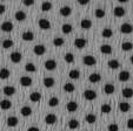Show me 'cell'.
Returning <instances> with one entry per match:
<instances>
[{
	"mask_svg": "<svg viewBox=\"0 0 133 131\" xmlns=\"http://www.w3.org/2000/svg\"><path fill=\"white\" fill-rule=\"evenodd\" d=\"M14 18L17 21H19V22H21V21H25L26 18H27V14H26L24 11H17V12L14 13Z\"/></svg>",
	"mask_w": 133,
	"mask_h": 131,
	"instance_id": "cell-12",
	"label": "cell"
},
{
	"mask_svg": "<svg viewBox=\"0 0 133 131\" xmlns=\"http://www.w3.org/2000/svg\"><path fill=\"white\" fill-rule=\"evenodd\" d=\"M27 131H40V129L37 128V126H30V128L27 129Z\"/></svg>",
	"mask_w": 133,
	"mask_h": 131,
	"instance_id": "cell-51",
	"label": "cell"
},
{
	"mask_svg": "<svg viewBox=\"0 0 133 131\" xmlns=\"http://www.w3.org/2000/svg\"><path fill=\"white\" fill-rule=\"evenodd\" d=\"M92 21H91L90 19H83L80 21V27L83 28V29H90L91 27H92Z\"/></svg>",
	"mask_w": 133,
	"mask_h": 131,
	"instance_id": "cell-22",
	"label": "cell"
},
{
	"mask_svg": "<svg viewBox=\"0 0 133 131\" xmlns=\"http://www.w3.org/2000/svg\"><path fill=\"white\" fill-rule=\"evenodd\" d=\"M23 4H24L25 6H27V7H30V6H33V5H34V1H33V0H24Z\"/></svg>",
	"mask_w": 133,
	"mask_h": 131,
	"instance_id": "cell-48",
	"label": "cell"
},
{
	"mask_svg": "<svg viewBox=\"0 0 133 131\" xmlns=\"http://www.w3.org/2000/svg\"><path fill=\"white\" fill-rule=\"evenodd\" d=\"M58 104H59L58 97H51L50 101H48V105H50L51 108H54V106H57Z\"/></svg>",
	"mask_w": 133,
	"mask_h": 131,
	"instance_id": "cell-44",
	"label": "cell"
},
{
	"mask_svg": "<svg viewBox=\"0 0 133 131\" xmlns=\"http://www.w3.org/2000/svg\"><path fill=\"white\" fill-rule=\"evenodd\" d=\"M84 97H85V99H87V101H93V99L97 98V93L92 89H87L84 91Z\"/></svg>",
	"mask_w": 133,
	"mask_h": 131,
	"instance_id": "cell-3",
	"label": "cell"
},
{
	"mask_svg": "<svg viewBox=\"0 0 133 131\" xmlns=\"http://www.w3.org/2000/svg\"><path fill=\"white\" fill-rule=\"evenodd\" d=\"M38 25L44 30H47L51 28V22H50V20H47V19H40L38 21Z\"/></svg>",
	"mask_w": 133,
	"mask_h": 131,
	"instance_id": "cell-8",
	"label": "cell"
},
{
	"mask_svg": "<svg viewBox=\"0 0 133 131\" xmlns=\"http://www.w3.org/2000/svg\"><path fill=\"white\" fill-rule=\"evenodd\" d=\"M83 62L86 66L92 67V66H96L97 64V59L94 56H92V55H85V56L83 57Z\"/></svg>",
	"mask_w": 133,
	"mask_h": 131,
	"instance_id": "cell-1",
	"label": "cell"
},
{
	"mask_svg": "<svg viewBox=\"0 0 133 131\" xmlns=\"http://www.w3.org/2000/svg\"><path fill=\"white\" fill-rule=\"evenodd\" d=\"M66 109H67V111H70V112L77 111V109H78V103L75 101H70L67 104H66Z\"/></svg>",
	"mask_w": 133,
	"mask_h": 131,
	"instance_id": "cell-18",
	"label": "cell"
},
{
	"mask_svg": "<svg viewBox=\"0 0 133 131\" xmlns=\"http://www.w3.org/2000/svg\"><path fill=\"white\" fill-rule=\"evenodd\" d=\"M78 3H79V5H81V6H85V5H88V1H87V0H79Z\"/></svg>",
	"mask_w": 133,
	"mask_h": 131,
	"instance_id": "cell-52",
	"label": "cell"
},
{
	"mask_svg": "<svg viewBox=\"0 0 133 131\" xmlns=\"http://www.w3.org/2000/svg\"><path fill=\"white\" fill-rule=\"evenodd\" d=\"M20 84L23 87H31L32 86V79L30 76H21L20 77Z\"/></svg>",
	"mask_w": 133,
	"mask_h": 131,
	"instance_id": "cell-19",
	"label": "cell"
},
{
	"mask_svg": "<svg viewBox=\"0 0 133 131\" xmlns=\"http://www.w3.org/2000/svg\"><path fill=\"white\" fill-rule=\"evenodd\" d=\"M86 45H87V40L84 39V37H78V39L74 40V46L78 49H83Z\"/></svg>",
	"mask_w": 133,
	"mask_h": 131,
	"instance_id": "cell-6",
	"label": "cell"
},
{
	"mask_svg": "<svg viewBox=\"0 0 133 131\" xmlns=\"http://www.w3.org/2000/svg\"><path fill=\"white\" fill-rule=\"evenodd\" d=\"M100 111L103 112V114H110V112L112 111V106H111L110 104H103V105L100 106Z\"/></svg>",
	"mask_w": 133,
	"mask_h": 131,
	"instance_id": "cell-42",
	"label": "cell"
},
{
	"mask_svg": "<svg viewBox=\"0 0 133 131\" xmlns=\"http://www.w3.org/2000/svg\"><path fill=\"white\" fill-rule=\"evenodd\" d=\"M53 7L52 3H50V1H44L43 4H41V11L43 12H48V11H51Z\"/></svg>",
	"mask_w": 133,
	"mask_h": 131,
	"instance_id": "cell-36",
	"label": "cell"
},
{
	"mask_svg": "<svg viewBox=\"0 0 133 131\" xmlns=\"http://www.w3.org/2000/svg\"><path fill=\"white\" fill-rule=\"evenodd\" d=\"M126 125H127V128H128V129L133 130V118L127 119V123H126Z\"/></svg>",
	"mask_w": 133,
	"mask_h": 131,
	"instance_id": "cell-49",
	"label": "cell"
},
{
	"mask_svg": "<svg viewBox=\"0 0 133 131\" xmlns=\"http://www.w3.org/2000/svg\"><path fill=\"white\" fill-rule=\"evenodd\" d=\"M11 106H12V102L10 99H1L0 101V108L3 110H8V109H11Z\"/></svg>",
	"mask_w": 133,
	"mask_h": 131,
	"instance_id": "cell-25",
	"label": "cell"
},
{
	"mask_svg": "<svg viewBox=\"0 0 133 131\" xmlns=\"http://www.w3.org/2000/svg\"><path fill=\"white\" fill-rule=\"evenodd\" d=\"M133 48V43L132 42H128V41H125L121 43V49L124 50V52H130V50H132Z\"/></svg>",
	"mask_w": 133,
	"mask_h": 131,
	"instance_id": "cell-34",
	"label": "cell"
},
{
	"mask_svg": "<svg viewBox=\"0 0 133 131\" xmlns=\"http://www.w3.org/2000/svg\"><path fill=\"white\" fill-rule=\"evenodd\" d=\"M10 59L13 63H19V62L23 60V54L19 52H13V53H11Z\"/></svg>",
	"mask_w": 133,
	"mask_h": 131,
	"instance_id": "cell-5",
	"label": "cell"
},
{
	"mask_svg": "<svg viewBox=\"0 0 133 131\" xmlns=\"http://www.w3.org/2000/svg\"><path fill=\"white\" fill-rule=\"evenodd\" d=\"M43 83H44V86H45L46 88H52V87L55 84V80L53 79V77H51V76H46L45 79L43 80Z\"/></svg>",
	"mask_w": 133,
	"mask_h": 131,
	"instance_id": "cell-14",
	"label": "cell"
},
{
	"mask_svg": "<svg viewBox=\"0 0 133 131\" xmlns=\"http://www.w3.org/2000/svg\"><path fill=\"white\" fill-rule=\"evenodd\" d=\"M3 93L6 96H13V95L17 93V89H15L13 86H6V87H4Z\"/></svg>",
	"mask_w": 133,
	"mask_h": 131,
	"instance_id": "cell-10",
	"label": "cell"
},
{
	"mask_svg": "<svg viewBox=\"0 0 133 131\" xmlns=\"http://www.w3.org/2000/svg\"><path fill=\"white\" fill-rule=\"evenodd\" d=\"M33 52H34L35 55L41 56V55H44L46 53V47L44 45H35L34 48H33Z\"/></svg>",
	"mask_w": 133,
	"mask_h": 131,
	"instance_id": "cell-9",
	"label": "cell"
},
{
	"mask_svg": "<svg viewBox=\"0 0 133 131\" xmlns=\"http://www.w3.org/2000/svg\"><path fill=\"white\" fill-rule=\"evenodd\" d=\"M45 68L47 70H54L55 68H57V62H55V60H52V59H50V60H47V61H45Z\"/></svg>",
	"mask_w": 133,
	"mask_h": 131,
	"instance_id": "cell-16",
	"label": "cell"
},
{
	"mask_svg": "<svg viewBox=\"0 0 133 131\" xmlns=\"http://www.w3.org/2000/svg\"><path fill=\"white\" fill-rule=\"evenodd\" d=\"M121 94L125 98H131V97H133V89L132 88H124Z\"/></svg>",
	"mask_w": 133,
	"mask_h": 131,
	"instance_id": "cell-30",
	"label": "cell"
},
{
	"mask_svg": "<svg viewBox=\"0 0 133 131\" xmlns=\"http://www.w3.org/2000/svg\"><path fill=\"white\" fill-rule=\"evenodd\" d=\"M100 52L105 55H110V54H112V47H111L110 45H101Z\"/></svg>",
	"mask_w": 133,
	"mask_h": 131,
	"instance_id": "cell-29",
	"label": "cell"
},
{
	"mask_svg": "<svg viewBox=\"0 0 133 131\" xmlns=\"http://www.w3.org/2000/svg\"><path fill=\"white\" fill-rule=\"evenodd\" d=\"M53 45H54L55 47H61V46L65 45V40L60 36H57L53 39Z\"/></svg>",
	"mask_w": 133,
	"mask_h": 131,
	"instance_id": "cell-33",
	"label": "cell"
},
{
	"mask_svg": "<svg viewBox=\"0 0 133 131\" xmlns=\"http://www.w3.org/2000/svg\"><path fill=\"white\" fill-rule=\"evenodd\" d=\"M20 114H21V116H24V117H30L31 115H32V109L28 105H25L20 109Z\"/></svg>",
	"mask_w": 133,
	"mask_h": 131,
	"instance_id": "cell-23",
	"label": "cell"
},
{
	"mask_svg": "<svg viewBox=\"0 0 133 131\" xmlns=\"http://www.w3.org/2000/svg\"><path fill=\"white\" fill-rule=\"evenodd\" d=\"M85 119H86V122H87L88 124H93V123H96L97 116L94 114H88V115H86Z\"/></svg>",
	"mask_w": 133,
	"mask_h": 131,
	"instance_id": "cell-41",
	"label": "cell"
},
{
	"mask_svg": "<svg viewBox=\"0 0 133 131\" xmlns=\"http://www.w3.org/2000/svg\"><path fill=\"white\" fill-rule=\"evenodd\" d=\"M13 28H14V26H13V24L11 22V21H4V22L1 24V26H0V29L5 33L12 32Z\"/></svg>",
	"mask_w": 133,
	"mask_h": 131,
	"instance_id": "cell-2",
	"label": "cell"
},
{
	"mask_svg": "<svg viewBox=\"0 0 133 131\" xmlns=\"http://www.w3.org/2000/svg\"><path fill=\"white\" fill-rule=\"evenodd\" d=\"M6 122H7V125L8 126H11V128H14V126L18 125V123H19V119H18L15 116H10Z\"/></svg>",
	"mask_w": 133,
	"mask_h": 131,
	"instance_id": "cell-24",
	"label": "cell"
},
{
	"mask_svg": "<svg viewBox=\"0 0 133 131\" xmlns=\"http://www.w3.org/2000/svg\"><path fill=\"white\" fill-rule=\"evenodd\" d=\"M88 81L91 83H98V82L101 81V75L98 74V73H93V74H91L88 76Z\"/></svg>",
	"mask_w": 133,
	"mask_h": 131,
	"instance_id": "cell-17",
	"label": "cell"
},
{
	"mask_svg": "<svg viewBox=\"0 0 133 131\" xmlns=\"http://www.w3.org/2000/svg\"><path fill=\"white\" fill-rule=\"evenodd\" d=\"M107 66L111 68V69H118V68L120 67V62L116 59H112L107 62Z\"/></svg>",
	"mask_w": 133,
	"mask_h": 131,
	"instance_id": "cell-27",
	"label": "cell"
},
{
	"mask_svg": "<svg viewBox=\"0 0 133 131\" xmlns=\"http://www.w3.org/2000/svg\"><path fill=\"white\" fill-rule=\"evenodd\" d=\"M64 90L66 93H73L75 90V86L73 83H71V82H67V83L64 84Z\"/></svg>",
	"mask_w": 133,
	"mask_h": 131,
	"instance_id": "cell-37",
	"label": "cell"
},
{
	"mask_svg": "<svg viewBox=\"0 0 133 131\" xmlns=\"http://www.w3.org/2000/svg\"><path fill=\"white\" fill-rule=\"evenodd\" d=\"M21 39H23L24 41H33V40H34V33L31 32V30H26V32L23 33Z\"/></svg>",
	"mask_w": 133,
	"mask_h": 131,
	"instance_id": "cell-15",
	"label": "cell"
},
{
	"mask_svg": "<svg viewBox=\"0 0 133 131\" xmlns=\"http://www.w3.org/2000/svg\"><path fill=\"white\" fill-rule=\"evenodd\" d=\"M113 35V30L111 28H104L103 32H101V36L105 37V39H108Z\"/></svg>",
	"mask_w": 133,
	"mask_h": 131,
	"instance_id": "cell-38",
	"label": "cell"
},
{
	"mask_svg": "<svg viewBox=\"0 0 133 131\" xmlns=\"http://www.w3.org/2000/svg\"><path fill=\"white\" fill-rule=\"evenodd\" d=\"M107 130L108 131H119V125L117 123H111V124H108Z\"/></svg>",
	"mask_w": 133,
	"mask_h": 131,
	"instance_id": "cell-47",
	"label": "cell"
},
{
	"mask_svg": "<svg viewBox=\"0 0 133 131\" xmlns=\"http://www.w3.org/2000/svg\"><path fill=\"white\" fill-rule=\"evenodd\" d=\"M41 99V94L39 91H33L32 94L30 95V101L33 102V103H37Z\"/></svg>",
	"mask_w": 133,
	"mask_h": 131,
	"instance_id": "cell-21",
	"label": "cell"
},
{
	"mask_svg": "<svg viewBox=\"0 0 133 131\" xmlns=\"http://www.w3.org/2000/svg\"><path fill=\"white\" fill-rule=\"evenodd\" d=\"M72 30H73V26L71 25V24H64V25L61 26V32H63L64 34H70Z\"/></svg>",
	"mask_w": 133,
	"mask_h": 131,
	"instance_id": "cell-31",
	"label": "cell"
},
{
	"mask_svg": "<svg viewBox=\"0 0 133 131\" xmlns=\"http://www.w3.org/2000/svg\"><path fill=\"white\" fill-rule=\"evenodd\" d=\"M79 121H77V119H71L70 122H68V128L71 129V130H75V129L79 128Z\"/></svg>",
	"mask_w": 133,
	"mask_h": 131,
	"instance_id": "cell-39",
	"label": "cell"
},
{
	"mask_svg": "<svg viewBox=\"0 0 133 131\" xmlns=\"http://www.w3.org/2000/svg\"><path fill=\"white\" fill-rule=\"evenodd\" d=\"M119 110L121 112H128L131 110V104L127 102H121V103H119Z\"/></svg>",
	"mask_w": 133,
	"mask_h": 131,
	"instance_id": "cell-26",
	"label": "cell"
},
{
	"mask_svg": "<svg viewBox=\"0 0 133 131\" xmlns=\"http://www.w3.org/2000/svg\"><path fill=\"white\" fill-rule=\"evenodd\" d=\"M131 63L133 64V55H132V56H131Z\"/></svg>",
	"mask_w": 133,
	"mask_h": 131,
	"instance_id": "cell-54",
	"label": "cell"
},
{
	"mask_svg": "<svg viewBox=\"0 0 133 131\" xmlns=\"http://www.w3.org/2000/svg\"><path fill=\"white\" fill-rule=\"evenodd\" d=\"M6 11V6L4 4H0V14H4Z\"/></svg>",
	"mask_w": 133,
	"mask_h": 131,
	"instance_id": "cell-50",
	"label": "cell"
},
{
	"mask_svg": "<svg viewBox=\"0 0 133 131\" xmlns=\"http://www.w3.org/2000/svg\"><path fill=\"white\" fill-rule=\"evenodd\" d=\"M57 122V116L54 114H47L45 116V123L47 125H53Z\"/></svg>",
	"mask_w": 133,
	"mask_h": 131,
	"instance_id": "cell-13",
	"label": "cell"
},
{
	"mask_svg": "<svg viewBox=\"0 0 133 131\" xmlns=\"http://www.w3.org/2000/svg\"><path fill=\"white\" fill-rule=\"evenodd\" d=\"M113 14L117 18H121L126 14V10L124 7H121V6H117V7L113 8Z\"/></svg>",
	"mask_w": 133,
	"mask_h": 131,
	"instance_id": "cell-11",
	"label": "cell"
},
{
	"mask_svg": "<svg viewBox=\"0 0 133 131\" xmlns=\"http://www.w3.org/2000/svg\"><path fill=\"white\" fill-rule=\"evenodd\" d=\"M25 70H26V72H30V73H35V72H37V67H35L33 63L28 62V63L25 64Z\"/></svg>",
	"mask_w": 133,
	"mask_h": 131,
	"instance_id": "cell-43",
	"label": "cell"
},
{
	"mask_svg": "<svg viewBox=\"0 0 133 131\" xmlns=\"http://www.w3.org/2000/svg\"><path fill=\"white\" fill-rule=\"evenodd\" d=\"M120 32L124 33V34H131V33L133 32V26L127 22L123 24V25L120 26Z\"/></svg>",
	"mask_w": 133,
	"mask_h": 131,
	"instance_id": "cell-7",
	"label": "cell"
},
{
	"mask_svg": "<svg viewBox=\"0 0 133 131\" xmlns=\"http://www.w3.org/2000/svg\"><path fill=\"white\" fill-rule=\"evenodd\" d=\"M3 48H5V49H8V48H12L13 47V45H14V42L12 41L11 39H6V40H4L3 41Z\"/></svg>",
	"mask_w": 133,
	"mask_h": 131,
	"instance_id": "cell-40",
	"label": "cell"
},
{
	"mask_svg": "<svg viewBox=\"0 0 133 131\" xmlns=\"http://www.w3.org/2000/svg\"><path fill=\"white\" fill-rule=\"evenodd\" d=\"M65 61L67 62V63H73L74 62V55L72 54V53H67V54H65Z\"/></svg>",
	"mask_w": 133,
	"mask_h": 131,
	"instance_id": "cell-45",
	"label": "cell"
},
{
	"mask_svg": "<svg viewBox=\"0 0 133 131\" xmlns=\"http://www.w3.org/2000/svg\"><path fill=\"white\" fill-rule=\"evenodd\" d=\"M59 12H60L61 17H70L71 13H72V8H71L70 6H63Z\"/></svg>",
	"mask_w": 133,
	"mask_h": 131,
	"instance_id": "cell-20",
	"label": "cell"
},
{
	"mask_svg": "<svg viewBox=\"0 0 133 131\" xmlns=\"http://www.w3.org/2000/svg\"><path fill=\"white\" fill-rule=\"evenodd\" d=\"M131 79V73L128 70H121L118 75V80L120 82H126Z\"/></svg>",
	"mask_w": 133,
	"mask_h": 131,
	"instance_id": "cell-4",
	"label": "cell"
},
{
	"mask_svg": "<svg viewBox=\"0 0 133 131\" xmlns=\"http://www.w3.org/2000/svg\"><path fill=\"white\" fill-rule=\"evenodd\" d=\"M68 77L72 80H78L79 77H80V72L77 69H72L70 70V73H68Z\"/></svg>",
	"mask_w": 133,
	"mask_h": 131,
	"instance_id": "cell-32",
	"label": "cell"
},
{
	"mask_svg": "<svg viewBox=\"0 0 133 131\" xmlns=\"http://www.w3.org/2000/svg\"><path fill=\"white\" fill-rule=\"evenodd\" d=\"M94 15H96V18H98V19H103V18L105 17V11L101 10V8H98V10H96V12H94Z\"/></svg>",
	"mask_w": 133,
	"mask_h": 131,
	"instance_id": "cell-46",
	"label": "cell"
},
{
	"mask_svg": "<svg viewBox=\"0 0 133 131\" xmlns=\"http://www.w3.org/2000/svg\"><path fill=\"white\" fill-rule=\"evenodd\" d=\"M118 3L123 4V3H127V0H118Z\"/></svg>",
	"mask_w": 133,
	"mask_h": 131,
	"instance_id": "cell-53",
	"label": "cell"
},
{
	"mask_svg": "<svg viewBox=\"0 0 133 131\" xmlns=\"http://www.w3.org/2000/svg\"><path fill=\"white\" fill-rule=\"evenodd\" d=\"M11 76V72L7 68H1L0 69V79L1 80H7Z\"/></svg>",
	"mask_w": 133,
	"mask_h": 131,
	"instance_id": "cell-28",
	"label": "cell"
},
{
	"mask_svg": "<svg viewBox=\"0 0 133 131\" xmlns=\"http://www.w3.org/2000/svg\"><path fill=\"white\" fill-rule=\"evenodd\" d=\"M104 93H105V94H107V95L113 94V93H114V86H113V84H111V83L105 84V87H104Z\"/></svg>",
	"mask_w": 133,
	"mask_h": 131,
	"instance_id": "cell-35",
	"label": "cell"
}]
</instances>
